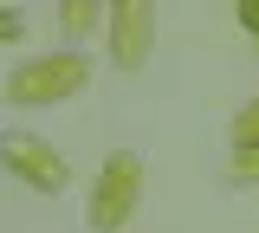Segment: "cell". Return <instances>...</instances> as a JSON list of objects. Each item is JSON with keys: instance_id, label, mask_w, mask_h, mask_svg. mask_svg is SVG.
Wrapping results in <instances>:
<instances>
[{"instance_id": "1", "label": "cell", "mask_w": 259, "mask_h": 233, "mask_svg": "<svg viewBox=\"0 0 259 233\" xmlns=\"http://www.w3.org/2000/svg\"><path fill=\"white\" fill-rule=\"evenodd\" d=\"M78 78H84V65H78V59H59V65H32V71H20L13 98H20V104H39V91H71Z\"/></svg>"}, {"instance_id": "2", "label": "cell", "mask_w": 259, "mask_h": 233, "mask_svg": "<svg viewBox=\"0 0 259 233\" xmlns=\"http://www.w3.org/2000/svg\"><path fill=\"white\" fill-rule=\"evenodd\" d=\"M7 162H20V168L32 175V181H39V188H59V181H65L59 156L46 162V156H39V143H26V136H13V143H7Z\"/></svg>"}, {"instance_id": "3", "label": "cell", "mask_w": 259, "mask_h": 233, "mask_svg": "<svg viewBox=\"0 0 259 233\" xmlns=\"http://www.w3.org/2000/svg\"><path fill=\"white\" fill-rule=\"evenodd\" d=\"M20 33V13H0V39H13Z\"/></svg>"}]
</instances>
